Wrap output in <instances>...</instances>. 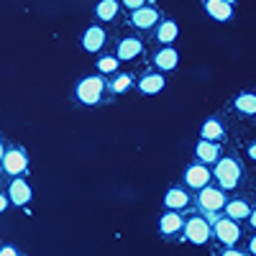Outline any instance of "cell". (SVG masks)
<instances>
[{
  "mask_svg": "<svg viewBox=\"0 0 256 256\" xmlns=\"http://www.w3.org/2000/svg\"><path fill=\"white\" fill-rule=\"evenodd\" d=\"M220 144H216V141H208V138H200L198 144H195V156H198V162H202V164H216L218 159H220Z\"/></svg>",
  "mask_w": 256,
  "mask_h": 256,
  "instance_id": "cell-18",
  "label": "cell"
},
{
  "mask_svg": "<svg viewBox=\"0 0 256 256\" xmlns=\"http://www.w3.org/2000/svg\"><path fill=\"white\" fill-rule=\"evenodd\" d=\"M10 205V200H8V195H0V212H3L6 208Z\"/></svg>",
  "mask_w": 256,
  "mask_h": 256,
  "instance_id": "cell-30",
  "label": "cell"
},
{
  "mask_svg": "<svg viewBox=\"0 0 256 256\" xmlns=\"http://www.w3.org/2000/svg\"><path fill=\"white\" fill-rule=\"evenodd\" d=\"M95 67H98V72L102 74V77H108V74H113V72H118V67H120V59L113 54V56H100L98 62H95Z\"/></svg>",
  "mask_w": 256,
  "mask_h": 256,
  "instance_id": "cell-24",
  "label": "cell"
},
{
  "mask_svg": "<svg viewBox=\"0 0 256 256\" xmlns=\"http://www.w3.org/2000/svg\"><path fill=\"white\" fill-rule=\"evenodd\" d=\"M212 180V172H210V166L202 164V162H192L187 169H184V174H182V182L187 190H202L205 184H210Z\"/></svg>",
  "mask_w": 256,
  "mask_h": 256,
  "instance_id": "cell-7",
  "label": "cell"
},
{
  "mask_svg": "<svg viewBox=\"0 0 256 256\" xmlns=\"http://www.w3.org/2000/svg\"><path fill=\"white\" fill-rule=\"evenodd\" d=\"M108 77H110V80H108V92H110L113 98L126 95L128 90L134 88V77L126 74V72H113V74H108Z\"/></svg>",
  "mask_w": 256,
  "mask_h": 256,
  "instance_id": "cell-21",
  "label": "cell"
},
{
  "mask_svg": "<svg viewBox=\"0 0 256 256\" xmlns=\"http://www.w3.org/2000/svg\"><path fill=\"white\" fill-rule=\"evenodd\" d=\"M180 36V26L174 18H159V24L154 26V41L159 46H166V44H174Z\"/></svg>",
  "mask_w": 256,
  "mask_h": 256,
  "instance_id": "cell-16",
  "label": "cell"
},
{
  "mask_svg": "<svg viewBox=\"0 0 256 256\" xmlns=\"http://www.w3.org/2000/svg\"><path fill=\"white\" fill-rule=\"evenodd\" d=\"M246 251L256 256V236H251V238H248V248H246Z\"/></svg>",
  "mask_w": 256,
  "mask_h": 256,
  "instance_id": "cell-29",
  "label": "cell"
},
{
  "mask_svg": "<svg viewBox=\"0 0 256 256\" xmlns=\"http://www.w3.org/2000/svg\"><path fill=\"white\" fill-rule=\"evenodd\" d=\"M18 251L13 248V246H3V248H0V256H16Z\"/></svg>",
  "mask_w": 256,
  "mask_h": 256,
  "instance_id": "cell-28",
  "label": "cell"
},
{
  "mask_svg": "<svg viewBox=\"0 0 256 256\" xmlns=\"http://www.w3.org/2000/svg\"><path fill=\"white\" fill-rule=\"evenodd\" d=\"M3 154H6V144H3V138H0V159H3Z\"/></svg>",
  "mask_w": 256,
  "mask_h": 256,
  "instance_id": "cell-32",
  "label": "cell"
},
{
  "mask_svg": "<svg viewBox=\"0 0 256 256\" xmlns=\"http://www.w3.org/2000/svg\"><path fill=\"white\" fill-rule=\"evenodd\" d=\"M226 216L228 218H233V220H246L248 216H251V205L244 200V198H230V200H226Z\"/></svg>",
  "mask_w": 256,
  "mask_h": 256,
  "instance_id": "cell-23",
  "label": "cell"
},
{
  "mask_svg": "<svg viewBox=\"0 0 256 256\" xmlns=\"http://www.w3.org/2000/svg\"><path fill=\"white\" fill-rule=\"evenodd\" d=\"M233 110H236L241 118H254L256 116V92H238L233 98Z\"/></svg>",
  "mask_w": 256,
  "mask_h": 256,
  "instance_id": "cell-20",
  "label": "cell"
},
{
  "mask_svg": "<svg viewBox=\"0 0 256 256\" xmlns=\"http://www.w3.org/2000/svg\"><path fill=\"white\" fill-rule=\"evenodd\" d=\"M202 10L212 20H220V24H226V20L233 18V6L226 3V0H202Z\"/></svg>",
  "mask_w": 256,
  "mask_h": 256,
  "instance_id": "cell-19",
  "label": "cell"
},
{
  "mask_svg": "<svg viewBox=\"0 0 256 256\" xmlns=\"http://www.w3.org/2000/svg\"><path fill=\"white\" fill-rule=\"evenodd\" d=\"M246 156H248L251 162H256V141H251V144L246 146Z\"/></svg>",
  "mask_w": 256,
  "mask_h": 256,
  "instance_id": "cell-27",
  "label": "cell"
},
{
  "mask_svg": "<svg viewBox=\"0 0 256 256\" xmlns=\"http://www.w3.org/2000/svg\"><path fill=\"white\" fill-rule=\"evenodd\" d=\"M226 190L223 187H212L205 184L202 190H198V198H195V208L198 212H205V216H216L226 208Z\"/></svg>",
  "mask_w": 256,
  "mask_h": 256,
  "instance_id": "cell-4",
  "label": "cell"
},
{
  "mask_svg": "<svg viewBox=\"0 0 256 256\" xmlns=\"http://www.w3.org/2000/svg\"><path fill=\"white\" fill-rule=\"evenodd\" d=\"M120 6H123L126 10H136V8L146 6V0H120Z\"/></svg>",
  "mask_w": 256,
  "mask_h": 256,
  "instance_id": "cell-25",
  "label": "cell"
},
{
  "mask_svg": "<svg viewBox=\"0 0 256 256\" xmlns=\"http://www.w3.org/2000/svg\"><path fill=\"white\" fill-rule=\"evenodd\" d=\"M152 64H154V70H159V72H172V70H177V64H180V52L172 44L159 46V52H154V56H152Z\"/></svg>",
  "mask_w": 256,
  "mask_h": 256,
  "instance_id": "cell-13",
  "label": "cell"
},
{
  "mask_svg": "<svg viewBox=\"0 0 256 256\" xmlns=\"http://www.w3.org/2000/svg\"><path fill=\"white\" fill-rule=\"evenodd\" d=\"M241 177H244V166L236 156H220L212 164V180H216L218 187H223L226 192L236 190L241 184Z\"/></svg>",
  "mask_w": 256,
  "mask_h": 256,
  "instance_id": "cell-2",
  "label": "cell"
},
{
  "mask_svg": "<svg viewBox=\"0 0 256 256\" xmlns=\"http://www.w3.org/2000/svg\"><path fill=\"white\" fill-rule=\"evenodd\" d=\"M120 13V0H100L95 6V18L102 24H113Z\"/></svg>",
  "mask_w": 256,
  "mask_h": 256,
  "instance_id": "cell-22",
  "label": "cell"
},
{
  "mask_svg": "<svg viewBox=\"0 0 256 256\" xmlns=\"http://www.w3.org/2000/svg\"><path fill=\"white\" fill-rule=\"evenodd\" d=\"M116 56L120 62H136L138 56H144V41L138 36H123V38H118Z\"/></svg>",
  "mask_w": 256,
  "mask_h": 256,
  "instance_id": "cell-9",
  "label": "cell"
},
{
  "mask_svg": "<svg viewBox=\"0 0 256 256\" xmlns=\"http://www.w3.org/2000/svg\"><path fill=\"white\" fill-rule=\"evenodd\" d=\"M105 41H108V31H105L102 26H88L84 34H82V38H80V44L88 54H98V52H102Z\"/></svg>",
  "mask_w": 256,
  "mask_h": 256,
  "instance_id": "cell-11",
  "label": "cell"
},
{
  "mask_svg": "<svg viewBox=\"0 0 256 256\" xmlns=\"http://www.w3.org/2000/svg\"><path fill=\"white\" fill-rule=\"evenodd\" d=\"M226 3H230V6H233V3H236V0H226Z\"/></svg>",
  "mask_w": 256,
  "mask_h": 256,
  "instance_id": "cell-33",
  "label": "cell"
},
{
  "mask_svg": "<svg viewBox=\"0 0 256 256\" xmlns=\"http://www.w3.org/2000/svg\"><path fill=\"white\" fill-rule=\"evenodd\" d=\"M166 88V77L162 72H144L138 77V92L152 98V95H159L162 90Z\"/></svg>",
  "mask_w": 256,
  "mask_h": 256,
  "instance_id": "cell-17",
  "label": "cell"
},
{
  "mask_svg": "<svg viewBox=\"0 0 256 256\" xmlns=\"http://www.w3.org/2000/svg\"><path fill=\"white\" fill-rule=\"evenodd\" d=\"M105 92H108V80L102 74H90V77H82L77 84H74V98L80 105H100L105 100Z\"/></svg>",
  "mask_w": 256,
  "mask_h": 256,
  "instance_id": "cell-1",
  "label": "cell"
},
{
  "mask_svg": "<svg viewBox=\"0 0 256 256\" xmlns=\"http://www.w3.org/2000/svg\"><path fill=\"white\" fill-rule=\"evenodd\" d=\"M159 10L154 6H141L136 10H131V16H128V24H131L134 28L138 31H152L156 24H159Z\"/></svg>",
  "mask_w": 256,
  "mask_h": 256,
  "instance_id": "cell-8",
  "label": "cell"
},
{
  "mask_svg": "<svg viewBox=\"0 0 256 256\" xmlns=\"http://www.w3.org/2000/svg\"><path fill=\"white\" fill-rule=\"evenodd\" d=\"M182 228H184V216H182V212L164 208L162 218H159V233H162V236L172 238V236H177V233H182Z\"/></svg>",
  "mask_w": 256,
  "mask_h": 256,
  "instance_id": "cell-12",
  "label": "cell"
},
{
  "mask_svg": "<svg viewBox=\"0 0 256 256\" xmlns=\"http://www.w3.org/2000/svg\"><path fill=\"white\" fill-rule=\"evenodd\" d=\"M246 220H248V226H251V228H256V208H251V216H248Z\"/></svg>",
  "mask_w": 256,
  "mask_h": 256,
  "instance_id": "cell-31",
  "label": "cell"
},
{
  "mask_svg": "<svg viewBox=\"0 0 256 256\" xmlns=\"http://www.w3.org/2000/svg\"><path fill=\"white\" fill-rule=\"evenodd\" d=\"M210 218V226H212V236L218 238V244L220 246H238V241H241V226H238V220H233V218H228V216H208Z\"/></svg>",
  "mask_w": 256,
  "mask_h": 256,
  "instance_id": "cell-3",
  "label": "cell"
},
{
  "mask_svg": "<svg viewBox=\"0 0 256 256\" xmlns=\"http://www.w3.org/2000/svg\"><path fill=\"white\" fill-rule=\"evenodd\" d=\"M184 238L192 244V246H205L212 236V226H210V218L208 216H190L184 218Z\"/></svg>",
  "mask_w": 256,
  "mask_h": 256,
  "instance_id": "cell-5",
  "label": "cell"
},
{
  "mask_svg": "<svg viewBox=\"0 0 256 256\" xmlns=\"http://www.w3.org/2000/svg\"><path fill=\"white\" fill-rule=\"evenodd\" d=\"M8 200L13 202V205H28L31 202V198H34V190H31V184L24 180V177H13L10 180V184H8Z\"/></svg>",
  "mask_w": 256,
  "mask_h": 256,
  "instance_id": "cell-14",
  "label": "cell"
},
{
  "mask_svg": "<svg viewBox=\"0 0 256 256\" xmlns=\"http://www.w3.org/2000/svg\"><path fill=\"white\" fill-rule=\"evenodd\" d=\"M223 254H226V256H246V251H241V248H236V246H223Z\"/></svg>",
  "mask_w": 256,
  "mask_h": 256,
  "instance_id": "cell-26",
  "label": "cell"
},
{
  "mask_svg": "<svg viewBox=\"0 0 256 256\" xmlns=\"http://www.w3.org/2000/svg\"><path fill=\"white\" fill-rule=\"evenodd\" d=\"M192 205V195H190V190L184 184H174V187H169L164 192V208L166 210H190Z\"/></svg>",
  "mask_w": 256,
  "mask_h": 256,
  "instance_id": "cell-10",
  "label": "cell"
},
{
  "mask_svg": "<svg viewBox=\"0 0 256 256\" xmlns=\"http://www.w3.org/2000/svg\"><path fill=\"white\" fill-rule=\"evenodd\" d=\"M3 172L10 177H24L28 172V154L24 146H6V154L0 159Z\"/></svg>",
  "mask_w": 256,
  "mask_h": 256,
  "instance_id": "cell-6",
  "label": "cell"
},
{
  "mask_svg": "<svg viewBox=\"0 0 256 256\" xmlns=\"http://www.w3.org/2000/svg\"><path fill=\"white\" fill-rule=\"evenodd\" d=\"M200 138L216 141V144H226V138H228V128H226L223 118H220V116L208 118V120L200 126Z\"/></svg>",
  "mask_w": 256,
  "mask_h": 256,
  "instance_id": "cell-15",
  "label": "cell"
}]
</instances>
